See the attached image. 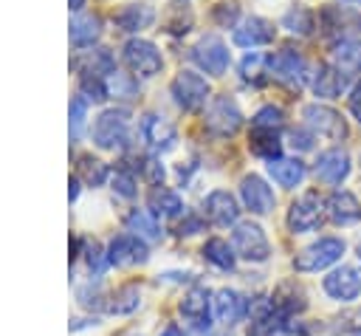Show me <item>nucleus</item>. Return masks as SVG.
I'll return each mask as SVG.
<instances>
[{
  "instance_id": "e433bc0d",
  "label": "nucleus",
  "mask_w": 361,
  "mask_h": 336,
  "mask_svg": "<svg viewBox=\"0 0 361 336\" xmlns=\"http://www.w3.org/2000/svg\"><path fill=\"white\" fill-rule=\"evenodd\" d=\"M107 93L118 96V99H133L138 96V82L133 73H110V82H107Z\"/></svg>"
},
{
  "instance_id": "9b49d317",
  "label": "nucleus",
  "mask_w": 361,
  "mask_h": 336,
  "mask_svg": "<svg viewBox=\"0 0 361 336\" xmlns=\"http://www.w3.org/2000/svg\"><path fill=\"white\" fill-rule=\"evenodd\" d=\"M319 226H322V200L313 192H307V195H302L299 200L290 203V209H288V229L293 234L313 232Z\"/></svg>"
},
{
  "instance_id": "37998d69",
  "label": "nucleus",
  "mask_w": 361,
  "mask_h": 336,
  "mask_svg": "<svg viewBox=\"0 0 361 336\" xmlns=\"http://www.w3.org/2000/svg\"><path fill=\"white\" fill-rule=\"evenodd\" d=\"M76 296H79V302L85 305V308H99L102 305V288L96 285H85V288H79L76 291Z\"/></svg>"
},
{
  "instance_id": "5fc2aeb1",
  "label": "nucleus",
  "mask_w": 361,
  "mask_h": 336,
  "mask_svg": "<svg viewBox=\"0 0 361 336\" xmlns=\"http://www.w3.org/2000/svg\"><path fill=\"white\" fill-rule=\"evenodd\" d=\"M355 251H358V260H361V240H358V248Z\"/></svg>"
},
{
  "instance_id": "412c9836",
  "label": "nucleus",
  "mask_w": 361,
  "mask_h": 336,
  "mask_svg": "<svg viewBox=\"0 0 361 336\" xmlns=\"http://www.w3.org/2000/svg\"><path fill=\"white\" fill-rule=\"evenodd\" d=\"M245 299L237 294V291H231V288H220L214 296H212V311H214V316L223 322V325H234V322H240L243 316H245Z\"/></svg>"
},
{
  "instance_id": "ea45409f",
  "label": "nucleus",
  "mask_w": 361,
  "mask_h": 336,
  "mask_svg": "<svg viewBox=\"0 0 361 336\" xmlns=\"http://www.w3.org/2000/svg\"><path fill=\"white\" fill-rule=\"evenodd\" d=\"M85 113H87V99L79 93V96L71 99V136H79V133H82Z\"/></svg>"
},
{
  "instance_id": "09e8293b",
  "label": "nucleus",
  "mask_w": 361,
  "mask_h": 336,
  "mask_svg": "<svg viewBox=\"0 0 361 336\" xmlns=\"http://www.w3.org/2000/svg\"><path fill=\"white\" fill-rule=\"evenodd\" d=\"M290 138H293L290 144L299 147V150H310L313 147V133H307V130H293Z\"/></svg>"
},
{
  "instance_id": "a211bd4d",
  "label": "nucleus",
  "mask_w": 361,
  "mask_h": 336,
  "mask_svg": "<svg viewBox=\"0 0 361 336\" xmlns=\"http://www.w3.org/2000/svg\"><path fill=\"white\" fill-rule=\"evenodd\" d=\"M324 212H327V217H330L333 223H338V226H347V223H358V220H361V203H358V198H355L353 192H347V189L333 192V195L327 198V203H324Z\"/></svg>"
},
{
  "instance_id": "f257e3e1",
  "label": "nucleus",
  "mask_w": 361,
  "mask_h": 336,
  "mask_svg": "<svg viewBox=\"0 0 361 336\" xmlns=\"http://www.w3.org/2000/svg\"><path fill=\"white\" fill-rule=\"evenodd\" d=\"M130 138V116L121 107H110L104 113H99V119L93 121V144L102 150H121L127 147Z\"/></svg>"
},
{
  "instance_id": "bb28decb",
  "label": "nucleus",
  "mask_w": 361,
  "mask_h": 336,
  "mask_svg": "<svg viewBox=\"0 0 361 336\" xmlns=\"http://www.w3.org/2000/svg\"><path fill=\"white\" fill-rule=\"evenodd\" d=\"M333 65L350 79L355 73H361V42L358 40H344L336 45L333 51Z\"/></svg>"
},
{
  "instance_id": "603ef678",
  "label": "nucleus",
  "mask_w": 361,
  "mask_h": 336,
  "mask_svg": "<svg viewBox=\"0 0 361 336\" xmlns=\"http://www.w3.org/2000/svg\"><path fill=\"white\" fill-rule=\"evenodd\" d=\"M68 195H71V200L79 195V181H76V178H71V189H68Z\"/></svg>"
},
{
  "instance_id": "c756f323",
  "label": "nucleus",
  "mask_w": 361,
  "mask_h": 336,
  "mask_svg": "<svg viewBox=\"0 0 361 336\" xmlns=\"http://www.w3.org/2000/svg\"><path fill=\"white\" fill-rule=\"evenodd\" d=\"M127 229H130V234L141 237L144 243L147 240H161V226L147 209H133L127 215Z\"/></svg>"
},
{
  "instance_id": "6e6552de",
  "label": "nucleus",
  "mask_w": 361,
  "mask_h": 336,
  "mask_svg": "<svg viewBox=\"0 0 361 336\" xmlns=\"http://www.w3.org/2000/svg\"><path fill=\"white\" fill-rule=\"evenodd\" d=\"M243 124V113L231 96H214L206 110V130L214 136H234Z\"/></svg>"
},
{
  "instance_id": "aec40b11",
  "label": "nucleus",
  "mask_w": 361,
  "mask_h": 336,
  "mask_svg": "<svg viewBox=\"0 0 361 336\" xmlns=\"http://www.w3.org/2000/svg\"><path fill=\"white\" fill-rule=\"evenodd\" d=\"M310 88L319 99H338L347 90V76L336 65H319L310 76Z\"/></svg>"
},
{
  "instance_id": "4468645a",
  "label": "nucleus",
  "mask_w": 361,
  "mask_h": 336,
  "mask_svg": "<svg viewBox=\"0 0 361 336\" xmlns=\"http://www.w3.org/2000/svg\"><path fill=\"white\" fill-rule=\"evenodd\" d=\"M240 198H243L245 209L254 212V215H268L274 209V203H276L274 189L259 175H245L240 181Z\"/></svg>"
},
{
  "instance_id": "5701e85b",
  "label": "nucleus",
  "mask_w": 361,
  "mask_h": 336,
  "mask_svg": "<svg viewBox=\"0 0 361 336\" xmlns=\"http://www.w3.org/2000/svg\"><path fill=\"white\" fill-rule=\"evenodd\" d=\"M73 68H76L82 76H96V79H102V76L116 73V59H113V54H110L107 48H96V51H87L85 56H79V59L73 62Z\"/></svg>"
},
{
  "instance_id": "8fccbe9b",
  "label": "nucleus",
  "mask_w": 361,
  "mask_h": 336,
  "mask_svg": "<svg viewBox=\"0 0 361 336\" xmlns=\"http://www.w3.org/2000/svg\"><path fill=\"white\" fill-rule=\"evenodd\" d=\"M347 104H350V113L361 121V82L353 88V93H350V99H347Z\"/></svg>"
},
{
  "instance_id": "9d476101",
  "label": "nucleus",
  "mask_w": 361,
  "mask_h": 336,
  "mask_svg": "<svg viewBox=\"0 0 361 336\" xmlns=\"http://www.w3.org/2000/svg\"><path fill=\"white\" fill-rule=\"evenodd\" d=\"M302 116H305V124H307L316 136H324V138H330V141H341V138L347 136V127H344L341 113H336V110L327 107V104H307V107L302 110Z\"/></svg>"
},
{
  "instance_id": "f03ea898",
  "label": "nucleus",
  "mask_w": 361,
  "mask_h": 336,
  "mask_svg": "<svg viewBox=\"0 0 361 336\" xmlns=\"http://www.w3.org/2000/svg\"><path fill=\"white\" fill-rule=\"evenodd\" d=\"M265 65H268V73H271L276 82L288 85V88H302V85L307 82V62H305V56H302L299 51H293V48L274 51V54L265 59Z\"/></svg>"
},
{
  "instance_id": "4c0bfd02",
  "label": "nucleus",
  "mask_w": 361,
  "mask_h": 336,
  "mask_svg": "<svg viewBox=\"0 0 361 336\" xmlns=\"http://www.w3.org/2000/svg\"><path fill=\"white\" fill-rule=\"evenodd\" d=\"M251 124H254V130H274V133H276V130L285 124V116H282L279 107L265 104L262 110H257V116L251 119Z\"/></svg>"
},
{
  "instance_id": "39448f33",
  "label": "nucleus",
  "mask_w": 361,
  "mask_h": 336,
  "mask_svg": "<svg viewBox=\"0 0 361 336\" xmlns=\"http://www.w3.org/2000/svg\"><path fill=\"white\" fill-rule=\"evenodd\" d=\"M319 23H322L324 34L330 40H338V42L361 34V14L350 6H324L319 14Z\"/></svg>"
},
{
  "instance_id": "f8f14e48",
  "label": "nucleus",
  "mask_w": 361,
  "mask_h": 336,
  "mask_svg": "<svg viewBox=\"0 0 361 336\" xmlns=\"http://www.w3.org/2000/svg\"><path fill=\"white\" fill-rule=\"evenodd\" d=\"M203 215L209 223L214 226H234L237 217H240V206H237V198L228 192V189H214L206 195L203 200Z\"/></svg>"
},
{
  "instance_id": "dca6fc26",
  "label": "nucleus",
  "mask_w": 361,
  "mask_h": 336,
  "mask_svg": "<svg viewBox=\"0 0 361 336\" xmlns=\"http://www.w3.org/2000/svg\"><path fill=\"white\" fill-rule=\"evenodd\" d=\"M107 260L113 265H135V263H144L147 260V243L135 234H118L110 240V248H107Z\"/></svg>"
},
{
  "instance_id": "2f4dec72",
  "label": "nucleus",
  "mask_w": 361,
  "mask_h": 336,
  "mask_svg": "<svg viewBox=\"0 0 361 336\" xmlns=\"http://www.w3.org/2000/svg\"><path fill=\"white\" fill-rule=\"evenodd\" d=\"M248 147H251V152H254V155L268 158V161L279 158V150H282L279 136H276L274 130H254V133H251V138H248Z\"/></svg>"
},
{
  "instance_id": "0eeeda50",
  "label": "nucleus",
  "mask_w": 361,
  "mask_h": 336,
  "mask_svg": "<svg viewBox=\"0 0 361 336\" xmlns=\"http://www.w3.org/2000/svg\"><path fill=\"white\" fill-rule=\"evenodd\" d=\"M169 90H172L175 102L183 110H200L206 104V99H209V82L200 73H195V71H180L172 79Z\"/></svg>"
},
{
  "instance_id": "7c9ffc66",
  "label": "nucleus",
  "mask_w": 361,
  "mask_h": 336,
  "mask_svg": "<svg viewBox=\"0 0 361 336\" xmlns=\"http://www.w3.org/2000/svg\"><path fill=\"white\" fill-rule=\"evenodd\" d=\"M203 257H206L212 265H217L220 271H231L237 254H234V248H231L223 237H212V240L203 243Z\"/></svg>"
},
{
  "instance_id": "ddd939ff",
  "label": "nucleus",
  "mask_w": 361,
  "mask_h": 336,
  "mask_svg": "<svg viewBox=\"0 0 361 336\" xmlns=\"http://www.w3.org/2000/svg\"><path fill=\"white\" fill-rule=\"evenodd\" d=\"M141 136H144V141L152 152H166L178 141V130L158 113H147L141 119Z\"/></svg>"
},
{
  "instance_id": "473e14b6",
  "label": "nucleus",
  "mask_w": 361,
  "mask_h": 336,
  "mask_svg": "<svg viewBox=\"0 0 361 336\" xmlns=\"http://www.w3.org/2000/svg\"><path fill=\"white\" fill-rule=\"evenodd\" d=\"M138 305H141V291H138V285H121V288L113 294V299L107 302V311H110V313H133Z\"/></svg>"
},
{
  "instance_id": "a878e982",
  "label": "nucleus",
  "mask_w": 361,
  "mask_h": 336,
  "mask_svg": "<svg viewBox=\"0 0 361 336\" xmlns=\"http://www.w3.org/2000/svg\"><path fill=\"white\" fill-rule=\"evenodd\" d=\"M274 308L282 313V316H290V313H302L307 308V299L302 294V288H296V282H282L274 296H271Z\"/></svg>"
},
{
  "instance_id": "393cba45",
  "label": "nucleus",
  "mask_w": 361,
  "mask_h": 336,
  "mask_svg": "<svg viewBox=\"0 0 361 336\" xmlns=\"http://www.w3.org/2000/svg\"><path fill=\"white\" fill-rule=\"evenodd\" d=\"M305 164L299 161V158H274V161H268V175L279 184V186H296V184H302V178H305Z\"/></svg>"
},
{
  "instance_id": "423d86ee",
  "label": "nucleus",
  "mask_w": 361,
  "mask_h": 336,
  "mask_svg": "<svg viewBox=\"0 0 361 336\" xmlns=\"http://www.w3.org/2000/svg\"><path fill=\"white\" fill-rule=\"evenodd\" d=\"M189 56H192V62H195L200 71H206V73H212V76H223L226 68H228V48H226V42H223L220 37H214V34L197 40V45H192Z\"/></svg>"
},
{
  "instance_id": "b1692460",
  "label": "nucleus",
  "mask_w": 361,
  "mask_h": 336,
  "mask_svg": "<svg viewBox=\"0 0 361 336\" xmlns=\"http://www.w3.org/2000/svg\"><path fill=\"white\" fill-rule=\"evenodd\" d=\"M152 20H155V11L147 3H130L121 11H116V17H113V23H116L118 31H141Z\"/></svg>"
},
{
  "instance_id": "6e6d98bb",
  "label": "nucleus",
  "mask_w": 361,
  "mask_h": 336,
  "mask_svg": "<svg viewBox=\"0 0 361 336\" xmlns=\"http://www.w3.org/2000/svg\"><path fill=\"white\" fill-rule=\"evenodd\" d=\"M347 3H361V0H347Z\"/></svg>"
},
{
  "instance_id": "cd10ccee",
  "label": "nucleus",
  "mask_w": 361,
  "mask_h": 336,
  "mask_svg": "<svg viewBox=\"0 0 361 336\" xmlns=\"http://www.w3.org/2000/svg\"><path fill=\"white\" fill-rule=\"evenodd\" d=\"M102 37V20L93 17V14H79L71 20V42L79 45V48H87L93 45L96 40Z\"/></svg>"
},
{
  "instance_id": "58836bf2",
  "label": "nucleus",
  "mask_w": 361,
  "mask_h": 336,
  "mask_svg": "<svg viewBox=\"0 0 361 336\" xmlns=\"http://www.w3.org/2000/svg\"><path fill=\"white\" fill-rule=\"evenodd\" d=\"M113 192L121 195V198H135V192H138V186H135V175H133L130 169L118 167V169L113 172Z\"/></svg>"
},
{
  "instance_id": "c85d7f7f",
  "label": "nucleus",
  "mask_w": 361,
  "mask_h": 336,
  "mask_svg": "<svg viewBox=\"0 0 361 336\" xmlns=\"http://www.w3.org/2000/svg\"><path fill=\"white\" fill-rule=\"evenodd\" d=\"M149 209L161 217H178L183 212V200H180L178 192H172L166 186H155L149 192Z\"/></svg>"
},
{
  "instance_id": "864d4df0",
  "label": "nucleus",
  "mask_w": 361,
  "mask_h": 336,
  "mask_svg": "<svg viewBox=\"0 0 361 336\" xmlns=\"http://www.w3.org/2000/svg\"><path fill=\"white\" fill-rule=\"evenodd\" d=\"M68 3H71V8H73V11H79V8L85 6V0H68Z\"/></svg>"
},
{
  "instance_id": "a19ab883",
  "label": "nucleus",
  "mask_w": 361,
  "mask_h": 336,
  "mask_svg": "<svg viewBox=\"0 0 361 336\" xmlns=\"http://www.w3.org/2000/svg\"><path fill=\"white\" fill-rule=\"evenodd\" d=\"M262 62H265V56H262V54H257V51L245 54V56H243V62H240V73H243V79L259 82V68H262Z\"/></svg>"
},
{
  "instance_id": "c03bdc74",
  "label": "nucleus",
  "mask_w": 361,
  "mask_h": 336,
  "mask_svg": "<svg viewBox=\"0 0 361 336\" xmlns=\"http://www.w3.org/2000/svg\"><path fill=\"white\" fill-rule=\"evenodd\" d=\"M107 263H110V260H107V257L102 254V248L93 243V246L87 248V265H90V271H93V274H102Z\"/></svg>"
},
{
  "instance_id": "4be33fe9",
  "label": "nucleus",
  "mask_w": 361,
  "mask_h": 336,
  "mask_svg": "<svg viewBox=\"0 0 361 336\" xmlns=\"http://www.w3.org/2000/svg\"><path fill=\"white\" fill-rule=\"evenodd\" d=\"M209 291L206 288H192L183 299H180V313L192 322V328L203 330L209 328Z\"/></svg>"
},
{
  "instance_id": "f704fd0d",
  "label": "nucleus",
  "mask_w": 361,
  "mask_h": 336,
  "mask_svg": "<svg viewBox=\"0 0 361 336\" xmlns=\"http://www.w3.org/2000/svg\"><path fill=\"white\" fill-rule=\"evenodd\" d=\"M79 175L87 186H102L107 181V164L93 158V155H82L79 158Z\"/></svg>"
},
{
  "instance_id": "49530a36",
  "label": "nucleus",
  "mask_w": 361,
  "mask_h": 336,
  "mask_svg": "<svg viewBox=\"0 0 361 336\" xmlns=\"http://www.w3.org/2000/svg\"><path fill=\"white\" fill-rule=\"evenodd\" d=\"M200 229H203V220L197 215H189V212H186V220L178 223V234H195Z\"/></svg>"
},
{
  "instance_id": "de8ad7c7",
  "label": "nucleus",
  "mask_w": 361,
  "mask_h": 336,
  "mask_svg": "<svg viewBox=\"0 0 361 336\" xmlns=\"http://www.w3.org/2000/svg\"><path fill=\"white\" fill-rule=\"evenodd\" d=\"M214 17H217V23L228 25V23H234V17H237V8H234L231 3H220V6L214 8Z\"/></svg>"
},
{
  "instance_id": "20e7f679",
  "label": "nucleus",
  "mask_w": 361,
  "mask_h": 336,
  "mask_svg": "<svg viewBox=\"0 0 361 336\" xmlns=\"http://www.w3.org/2000/svg\"><path fill=\"white\" fill-rule=\"evenodd\" d=\"M344 254V240L338 237H322L316 243H310L307 248H302L293 260L296 271H322L327 265H333L336 260H341Z\"/></svg>"
},
{
  "instance_id": "f3484780",
  "label": "nucleus",
  "mask_w": 361,
  "mask_h": 336,
  "mask_svg": "<svg viewBox=\"0 0 361 336\" xmlns=\"http://www.w3.org/2000/svg\"><path fill=\"white\" fill-rule=\"evenodd\" d=\"M347 175H350V155H347L344 150L333 147V150H324V152L319 155V161H316V178H319V181L336 186V184H341Z\"/></svg>"
},
{
  "instance_id": "c9c22d12",
  "label": "nucleus",
  "mask_w": 361,
  "mask_h": 336,
  "mask_svg": "<svg viewBox=\"0 0 361 336\" xmlns=\"http://www.w3.org/2000/svg\"><path fill=\"white\" fill-rule=\"evenodd\" d=\"M189 25H192V11H189L186 0H175V3L169 6L166 28H169L172 34H186V31H189Z\"/></svg>"
},
{
  "instance_id": "2eb2a0df",
  "label": "nucleus",
  "mask_w": 361,
  "mask_h": 336,
  "mask_svg": "<svg viewBox=\"0 0 361 336\" xmlns=\"http://www.w3.org/2000/svg\"><path fill=\"white\" fill-rule=\"evenodd\" d=\"M324 294L333 296V299H338V302L355 299L361 294V277H358V271L350 268V265H341V268L330 271L324 277Z\"/></svg>"
},
{
  "instance_id": "79ce46f5",
  "label": "nucleus",
  "mask_w": 361,
  "mask_h": 336,
  "mask_svg": "<svg viewBox=\"0 0 361 336\" xmlns=\"http://www.w3.org/2000/svg\"><path fill=\"white\" fill-rule=\"evenodd\" d=\"M79 90H82L85 99H93V102L107 99V88H104L102 79H96V76H82V79H79Z\"/></svg>"
},
{
  "instance_id": "3c124183",
  "label": "nucleus",
  "mask_w": 361,
  "mask_h": 336,
  "mask_svg": "<svg viewBox=\"0 0 361 336\" xmlns=\"http://www.w3.org/2000/svg\"><path fill=\"white\" fill-rule=\"evenodd\" d=\"M161 336H183V333H180V328H178V325H166Z\"/></svg>"
},
{
  "instance_id": "72a5a7b5",
  "label": "nucleus",
  "mask_w": 361,
  "mask_h": 336,
  "mask_svg": "<svg viewBox=\"0 0 361 336\" xmlns=\"http://www.w3.org/2000/svg\"><path fill=\"white\" fill-rule=\"evenodd\" d=\"M282 25H285L290 34L307 37V34L316 28V17H313V11H307V8L296 6V8H290V11L282 17Z\"/></svg>"
},
{
  "instance_id": "6ab92c4d",
  "label": "nucleus",
  "mask_w": 361,
  "mask_h": 336,
  "mask_svg": "<svg viewBox=\"0 0 361 336\" xmlns=\"http://www.w3.org/2000/svg\"><path fill=\"white\" fill-rule=\"evenodd\" d=\"M274 23L262 20V17H245L237 28H234V42L243 48H257V45H268L274 40Z\"/></svg>"
},
{
  "instance_id": "1a4fd4ad",
  "label": "nucleus",
  "mask_w": 361,
  "mask_h": 336,
  "mask_svg": "<svg viewBox=\"0 0 361 336\" xmlns=\"http://www.w3.org/2000/svg\"><path fill=\"white\" fill-rule=\"evenodd\" d=\"M124 65L135 76H155L161 73L164 59H161V51L149 40H130L124 45Z\"/></svg>"
},
{
  "instance_id": "7ed1b4c3",
  "label": "nucleus",
  "mask_w": 361,
  "mask_h": 336,
  "mask_svg": "<svg viewBox=\"0 0 361 336\" xmlns=\"http://www.w3.org/2000/svg\"><path fill=\"white\" fill-rule=\"evenodd\" d=\"M231 246L237 251V257L248 260V263H265L271 257V243L265 237V232L257 223H237L234 234H231Z\"/></svg>"
},
{
  "instance_id": "a18cd8bd",
  "label": "nucleus",
  "mask_w": 361,
  "mask_h": 336,
  "mask_svg": "<svg viewBox=\"0 0 361 336\" xmlns=\"http://www.w3.org/2000/svg\"><path fill=\"white\" fill-rule=\"evenodd\" d=\"M141 167H144V175H147V181H149L152 186H161V181H164V167H161L158 161H144Z\"/></svg>"
}]
</instances>
